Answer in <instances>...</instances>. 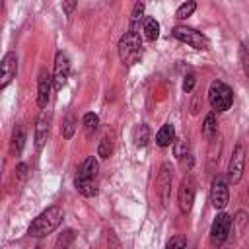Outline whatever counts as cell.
Instances as JSON below:
<instances>
[{
	"label": "cell",
	"mask_w": 249,
	"mask_h": 249,
	"mask_svg": "<svg viewBox=\"0 0 249 249\" xmlns=\"http://www.w3.org/2000/svg\"><path fill=\"white\" fill-rule=\"evenodd\" d=\"M62 222V210L60 206H49L47 210H43L29 226L27 233L31 237H45L47 233L54 231Z\"/></svg>",
	"instance_id": "cell-1"
},
{
	"label": "cell",
	"mask_w": 249,
	"mask_h": 249,
	"mask_svg": "<svg viewBox=\"0 0 249 249\" xmlns=\"http://www.w3.org/2000/svg\"><path fill=\"white\" fill-rule=\"evenodd\" d=\"M142 56V41H140V35L138 31H132L128 29L121 41H119V58L126 64V66H132L140 60Z\"/></svg>",
	"instance_id": "cell-2"
},
{
	"label": "cell",
	"mask_w": 249,
	"mask_h": 249,
	"mask_svg": "<svg viewBox=\"0 0 249 249\" xmlns=\"http://www.w3.org/2000/svg\"><path fill=\"white\" fill-rule=\"evenodd\" d=\"M208 101H210L214 111H228L233 103V91L224 82L214 80L210 84V89H208Z\"/></svg>",
	"instance_id": "cell-3"
},
{
	"label": "cell",
	"mask_w": 249,
	"mask_h": 249,
	"mask_svg": "<svg viewBox=\"0 0 249 249\" xmlns=\"http://www.w3.org/2000/svg\"><path fill=\"white\" fill-rule=\"evenodd\" d=\"M171 35H173L175 39H179L181 43L191 45L193 49H198V51L208 49V39H206L200 31H196V29H193V27L177 25V27H173V29H171Z\"/></svg>",
	"instance_id": "cell-4"
},
{
	"label": "cell",
	"mask_w": 249,
	"mask_h": 249,
	"mask_svg": "<svg viewBox=\"0 0 249 249\" xmlns=\"http://www.w3.org/2000/svg\"><path fill=\"white\" fill-rule=\"evenodd\" d=\"M230 228H231V216L226 214V212L218 214L214 218V222H212V228H210V243L214 247H220L228 239Z\"/></svg>",
	"instance_id": "cell-5"
},
{
	"label": "cell",
	"mask_w": 249,
	"mask_h": 249,
	"mask_svg": "<svg viewBox=\"0 0 249 249\" xmlns=\"http://www.w3.org/2000/svg\"><path fill=\"white\" fill-rule=\"evenodd\" d=\"M243 169H245V146L237 144L231 158H230V165H228V177L233 185H237L243 177Z\"/></svg>",
	"instance_id": "cell-6"
},
{
	"label": "cell",
	"mask_w": 249,
	"mask_h": 249,
	"mask_svg": "<svg viewBox=\"0 0 249 249\" xmlns=\"http://www.w3.org/2000/svg\"><path fill=\"white\" fill-rule=\"evenodd\" d=\"M230 200V191H228V183L222 175H216L212 179V185H210V202L214 208H226Z\"/></svg>",
	"instance_id": "cell-7"
},
{
	"label": "cell",
	"mask_w": 249,
	"mask_h": 249,
	"mask_svg": "<svg viewBox=\"0 0 249 249\" xmlns=\"http://www.w3.org/2000/svg\"><path fill=\"white\" fill-rule=\"evenodd\" d=\"M68 74H70V60L64 53H56L54 56V70H53V86L54 89H60L66 80H68Z\"/></svg>",
	"instance_id": "cell-8"
},
{
	"label": "cell",
	"mask_w": 249,
	"mask_h": 249,
	"mask_svg": "<svg viewBox=\"0 0 249 249\" xmlns=\"http://www.w3.org/2000/svg\"><path fill=\"white\" fill-rule=\"evenodd\" d=\"M18 72V56L16 53H6L4 58L0 60V89H4Z\"/></svg>",
	"instance_id": "cell-9"
},
{
	"label": "cell",
	"mask_w": 249,
	"mask_h": 249,
	"mask_svg": "<svg viewBox=\"0 0 249 249\" xmlns=\"http://www.w3.org/2000/svg\"><path fill=\"white\" fill-rule=\"evenodd\" d=\"M195 193H196V187H195L193 177H185V179L181 181L179 195H177V200H179V208H181V212H189V210L193 208Z\"/></svg>",
	"instance_id": "cell-10"
},
{
	"label": "cell",
	"mask_w": 249,
	"mask_h": 249,
	"mask_svg": "<svg viewBox=\"0 0 249 249\" xmlns=\"http://www.w3.org/2000/svg\"><path fill=\"white\" fill-rule=\"evenodd\" d=\"M171 179H173V167L171 163H161L160 167V175H158V193L163 204H167L169 200V191H171Z\"/></svg>",
	"instance_id": "cell-11"
},
{
	"label": "cell",
	"mask_w": 249,
	"mask_h": 249,
	"mask_svg": "<svg viewBox=\"0 0 249 249\" xmlns=\"http://www.w3.org/2000/svg\"><path fill=\"white\" fill-rule=\"evenodd\" d=\"M51 111L43 109L41 115L37 117V123H35V146L41 150L47 142V136H49V128H51Z\"/></svg>",
	"instance_id": "cell-12"
},
{
	"label": "cell",
	"mask_w": 249,
	"mask_h": 249,
	"mask_svg": "<svg viewBox=\"0 0 249 249\" xmlns=\"http://www.w3.org/2000/svg\"><path fill=\"white\" fill-rule=\"evenodd\" d=\"M51 84H53V76L47 70H41L39 80H37V103H39V107H47L49 97H51Z\"/></svg>",
	"instance_id": "cell-13"
},
{
	"label": "cell",
	"mask_w": 249,
	"mask_h": 249,
	"mask_svg": "<svg viewBox=\"0 0 249 249\" xmlns=\"http://www.w3.org/2000/svg\"><path fill=\"white\" fill-rule=\"evenodd\" d=\"M97 169H99L97 160H95L93 156H89V158H86L84 163L80 165L78 175H76L74 181H93V179L97 177Z\"/></svg>",
	"instance_id": "cell-14"
},
{
	"label": "cell",
	"mask_w": 249,
	"mask_h": 249,
	"mask_svg": "<svg viewBox=\"0 0 249 249\" xmlns=\"http://www.w3.org/2000/svg\"><path fill=\"white\" fill-rule=\"evenodd\" d=\"M23 144H25V130L21 124H16L14 130H12V140H10V152L14 156H19L21 150H23Z\"/></svg>",
	"instance_id": "cell-15"
},
{
	"label": "cell",
	"mask_w": 249,
	"mask_h": 249,
	"mask_svg": "<svg viewBox=\"0 0 249 249\" xmlns=\"http://www.w3.org/2000/svg\"><path fill=\"white\" fill-rule=\"evenodd\" d=\"M173 136H175V128H173V124H171V123H165V124L158 130V134H156V142H158V146L165 148V146L171 144Z\"/></svg>",
	"instance_id": "cell-16"
},
{
	"label": "cell",
	"mask_w": 249,
	"mask_h": 249,
	"mask_svg": "<svg viewBox=\"0 0 249 249\" xmlns=\"http://www.w3.org/2000/svg\"><path fill=\"white\" fill-rule=\"evenodd\" d=\"M216 134H218V123H216V117L210 113V115H206V119L202 123V136L206 140H214Z\"/></svg>",
	"instance_id": "cell-17"
},
{
	"label": "cell",
	"mask_w": 249,
	"mask_h": 249,
	"mask_svg": "<svg viewBox=\"0 0 249 249\" xmlns=\"http://www.w3.org/2000/svg\"><path fill=\"white\" fill-rule=\"evenodd\" d=\"M132 140H134L136 146H146L148 140H150V128H148V124H144V123L136 124L134 130H132Z\"/></svg>",
	"instance_id": "cell-18"
},
{
	"label": "cell",
	"mask_w": 249,
	"mask_h": 249,
	"mask_svg": "<svg viewBox=\"0 0 249 249\" xmlns=\"http://www.w3.org/2000/svg\"><path fill=\"white\" fill-rule=\"evenodd\" d=\"M142 31H144V37L148 41H156L158 35H160V23L154 18H146L144 23H142Z\"/></svg>",
	"instance_id": "cell-19"
},
{
	"label": "cell",
	"mask_w": 249,
	"mask_h": 249,
	"mask_svg": "<svg viewBox=\"0 0 249 249\" xmlns=\"http://www.w3.org/2000/svg\"><path fill=\"white\" fill-rule=\"evenodd\" d=\"M74 185H76L78 193L84 195V196H95V195H97V185H95V181H74Z\"/></svg>",
	"instance_id": "cell-20"
},
{
	"label": "cell",
	"mask_w": 249,
	"mask_h": 249,
	"mask_svg": "<svg viewBox=\"0 0 249 249\" xmlns=\"http://www.w3.org/2000/svg\"><path fill=\"white\" fill-rule=\"evenodd\" d=\"M72 241H74V231L72 230H66V231H62L58 235L54 249H72Z\"/></svg>",
	"instance_id": "cell-21"
},
{
	"label": "cell",
	"mask_w": 249,
	"mask_h": 249,
	"mask_svg": "<svg viewBox=\"0 0 249 249\" xmlns=\"http://www.w3.org/2000/svg\"><path fill=\"white\" fill-rule=\"evenodd\" d=\"M76 117H72V115H68L66 119H64V123H62V136L68 140V138H72L74 136V132H76Z\"/></svg>",
	"instance_id": "cell-22"
},
{
	"label": "cell",
	"mask_w": 249,
	"mask_h": 249,
	"mask_svg": "<svg viewBox=\"0 0 249 249\" xmlns=\"http://www.w3.org/2000/svg\"><path fill=\"white\" fill-rule=\"evenodd\" d=\"M142 12H144V4L136 2L132 8V18H130V29L132 31H138V21L142 19Z\"/></svg>",
	"instance_id": "cell-23"
},
{
	"label": "cell",
	"mask_w": 249,
	"mask_h": 249,
	"mask_svg": "<svg viewBox=\"0 0 249 249\" xmlns=\"http://www.w3.org/2000/svg\"><path fill=\"white\" fill-rule=\"evenodd\" d=\"M97 124H99V117L95 113H86L84 115V126H86V132L91 134L97 130Z\"/></svg>",
	"instance_id": "cell-24"
},
{
	"label": "cell",
	"mask_w": 249,
	"mask_h": 249,
	"mask_svg": "<svg viewBox=\"0 0 249 249\" xmlns=\"http://www.w3.org/2000/svg\"><path fill=\"white\" fill-rule=\"evenodd\" d=\"M195 10H196V4H195V2H185V4H181V6L177 8L175 18H177V19H185V18H189Z\"/></svg>",
	"instance_id": "cell-25"
},
{
	"label": "cell",
	"mask_w": 249,
	"mask_h": 249,
	"mask_svg": "<svg viewBox=\"0 0 249 249\" xmlns=\"http://www.w3.org/2000/svg\"><path fill=\"white\" fill-rule=\"evenodd\" d=\"M173 152H175V156L181 160V158H185V156H189V142L185 140V138H179L177 142H175V146H173Z\"/></svg>",
	"instance_id": "cell-26"
},
{
	"label": "cell",
	"mask_w": 249,
	"mask_h": 249,
	"mask_svg": "<svg viewBox=\"0 0 249 249\" xmlns=\"http://www.w3.org/2000/svg\"><path fill=\"white\" fill-rule=\"evenodd\" d=\"M111 152H113V144H111V140H109V138H103V140L99 142L97 156H101V158H109Z\"/></svg>",
	"instance_id": "cell-27"
},
{
	"label": "cell",
	"mask_w": 249,
	"mask_h": 249,
	"mask_svg": "<svg viewBox=\"0 0 249 249\" xmlns=\"http://www.w3.org/2000/svg\"><path fill=\"white\" fill-rule=\"evenodd\" d=\"M185 245H187V239L183 235H175V237H171L167 241L165 249H185Z\"/></svg>",
	"instance_id": "cell-28"
},
{
	"label": "cell",
	"mask_w": 249,
	"mask_h": 249,
	"mask_svg": "<svg viewBox=\"0 0 249 249\" xmlns=\"http://www.w3.org/2000/svg\"><path fill=\"white\" fill-rule=\"evenodd\" d=\"M193 88H195V76L189 74V76L185 78V82H183V89L189 93V91H193Z\"/></svg>",
	"instance_id": "cell-29"
},
{
	"label": "cell",
	"mask_w": 249,
	"mask_h": 249,
	"mask_svg": "<svg viewBox=\"0 0 249 249\" xmlns=\"http://www.w3.org/2000/svg\"><path fill=\"white\" fill-rule=\"evenodd\" d=\"M107 241H109V249H121V243H119V239L115 237V233H113V231H109Z\"/></svg>",
	"instance_id": "cell-30"
},
{
	"label": "cell",
	"mask_w": 249,
	"mask_h": 249,
	"mask_svg": "<svg viewBox=\"0 0 249 249\" xmlns=\"http://www.w3.org/2000/svg\"><path fill=\"white\" fill-rule=\"evenodd\" d=\"M62 8H64V12L70 16V14H72V10L76 8V2H62Z\"/></svg>",
	"instance_id": "cell-31"
},
{
	"label": "cell",
	"mask_w": 249,
	"mask_h": 249,
	"mask_svg": "<svg viewBox=\"0 0 249 249\" xmlns=\"http://www.w3.org/2000/svg\"><path fill=\"white\" fill-rule=\"evenodd\" d=\"M241 64H243V70H245V74H247V51H245V45H241Z\"/></svg>",
	"instance_id": "cell-32"
},
{
	"label": "cell",
	"mask_w": 249,
	"mask_h": 249,
	"mask_svg": "<svg viewBox=\"0 0 249 249\" xmlns=\"http://www.w3.org/2000/svg\"><path fill=\"white\" fill-rule=\"evenodd\" d=\"M25 169H27V165H25V163H19V165H18V175L23 177V175H25Z\"/></svg>",
	"instance_id": "cell-33"
},
{
	"label": "cell",
	"mask_w": 249,
	"mask_h": 249,
	"mask_svg": "<svg viewBox=\"0 0 249 249\" xmlns=\"http://www.w3.org/2000/svg\"><path fill=\"white\" fill-rule=\"evenodd\" d=\"M222 249H231V247H222Z\"/></svg>",
	"instance_id": "cell-34"
},
{
	"label": "cell",
	"mask_w": 249,
	"mask_h": 249,
	"mask_svg": "<svg viewBox=\"0 0 249 249\" xmlns=\"http://www.w3.org/2000/svg\"><path fill=\"white\" fill-rule=\"evenodd\" d=\"M0 10H2V2H0Z\"/></svg>",
	"instance_id": "cell-35"
}]
</instances>
